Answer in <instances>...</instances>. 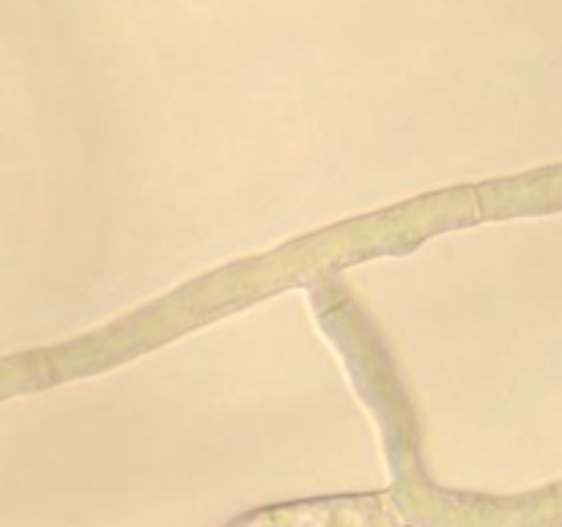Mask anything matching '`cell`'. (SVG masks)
I'll use <instances>...</instances> for the list:
<instances>
[{
    "instance_id": "6da1fadb",
    "label": "cell",
    "mask_w": 562,
    "mask_h": 527,
    "mask_svg": "<svg viewBox=\"0 0 562 527\" xmlns=\"http://www.w3.org/2000/svg\"><path fill=\"white\" fill-rule=\"evenodd\" d=\"M236 527H398V516L382 497H360L274 508Z\"/></svg>"
},
{
    "instance_id": "7a4b0ae2",
    "label": "cell",
    "mask_w": 562,
    "mask_h": 527,
    "mask_svg": "<svg viewBox=\"0 0 562 527\" xmlns=\"http://www.w3.org/2000/svg\"><path fill=\"white\" fill-rule=\"evenodd\" d=\"M560 181H562V176H560ZM558 198H562V192H558Z\"/></svg>"
}]
</instances>
